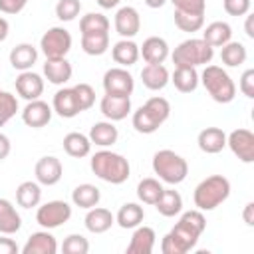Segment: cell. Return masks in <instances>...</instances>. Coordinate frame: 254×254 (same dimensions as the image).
<instances>
[{
    "label": "cell",
    "mask_w": 254,
    "mask_h": 254,
    "mask_svg": "<svg viewBox=\"0 0 254 254\" xmlns=\"http://www.w3.org/2000/svg\"><path fill=\"white\" fill-rule=\"evenodd\" d=\"M206 228V218L202 210H187L181 214L179 222L163 236L161 252L163 254H187L192 250Z\"/></svg>",
    "instance_id": "1"
},
{
    "label": "cell",
    "mask_w": 254,
    "mask_h": 254,
    "mask_svg": "<svg viewBox=\"0 0 254 254\" xmlns=\"http://www.w3.org/2000/svg\"><path fill=\"white\" fill-rule=\"evenodd\" d=\"M89 167H91V171L97 179H101L105 183H111V185H121L131 175L129 161L123 155L107 151V149L97 151L89 159Z\"/></svg>",
    "instance_id": "2"
},
{
    "label": "cell",
    "mask_w": 254,
    "mask_h": 254,
    "mask_svg": "<svg viewBox=\"0 0 254 254\" xmlns=\"http://www.w3.org/2000/svg\"><path fill=\"white\" fill-rule=\"evenodd\" d=\"M171 115V103L161 97V95H155V97H149L137 111H133V127L137 133H143V135H151L155 133Z\"/></svg>",
    "instance_id": "3"
},
{
    "label": "cell",
    "mask_w": 254,
    "mask_h": 254,
    "mask_svg": "<svg viewBox=\"0 0 254 254\" xmlns=\"http://www.w3.org/2000/svg\"><path fill=\"white\" fill-rule=\"evenodd\" d=\"M230 196V181L222 175H210L194 189L192 200L198 210H214Z\"/></svg>",
    "instance_id": "4"
},
{
    "label": "cell",
    "mask_w": 254,
    "mask_h": 254,
    "mask_svg": "<svg viewBox=\"0 0 254 254\" xmlns=\"http://www.w3.org/2000/svg\"><path fill=\"white\" fill-rule=\"evenodd\" d=\"M153 171L167 185H179L189 175V163L185 157L171 149H161L153 155Z\"/></svg>",
    "instance_id": "5"
},
{
    "label": "cell",
    "mask_w": 254,
    "mask_h": 254,
    "mask_svg": "<svg viewBox=\"0 0 254 254\" xmlns=\"http://www.w3.org/2000/svg\"><path fill=\"white\" fill-rule=\"evenodd\" d=\"M198 79L216 103H230L236 97V85L226 69H222L220 65H206Z\"/></svg>",
    "instance_id": "6"
},
{
    "label": "cell",
    "mask_w": 254,
    "mask_h": 254,
    "mask_svg": "<svg viewBox=\"0 0 254 254\" xmlns=\"http://www.w3.org/2000/svg\"><path fill=\"white\" fill-rule=\"evenodd\" d=\"M175 65H189V67H198L206 65L214 58V48L208 46L202 38H189L181 42L175 52L171 54Z\"/></svg>",
    "instance_id": "7"
},
{
    "label": "cell",
    "mask_w": 254,
    "mask_h": 254,
    "mask_svg": "<svg viewBox=\"0 0 254 254\" xmlns=\"http://www.w3.org/2000/svg\"><path fill=\"white\" fill-rule=\"evenodd\" d=\"M69 218H71V206L65 200H48L36 210V222L46 230L58 228L65 224Z\"/></svg>",
    "instance_id": "8"
},
{
    "label": "cell",
    "mask_w": 254,
    "mask_h": 254,
    "mask_svg": "<svg viewBox=\"0 0 254 254\" xmlns=\"http://www.w3.org/2000/svg\"><path fill=\"white\" fill-rule=\"evenodd\" d=\"M40 48H42V54L46 56V60L65 58L67 52L71 50V34L65 28L54 26L40 38Z\"/></svg>",
    "instance_id": "9"
},
{
    "label": "cell",
    "mask_w": 254,
    "mask_h": 254,
    "mask_svg": "<svg viewBox=\"0 0 254 254\" xmlns=\"http://www.w3.org/2000/svg\"><path fill=\"white\" fill-rule=\"evenodd\" d=\"M103 89L111 95H131L135 89V79L127 67H111L103 73Z\"/></svg>",
    "instance_id": "10"
},
{
    "label": "cell",
    "mask_w": 254,
    "mask_h": 254,
    "mask_svg": "<svg viewBox=\"0 0 254 254\" xmlns=\"http://www.w3.org/2000/svg\"><path fill=\"white\" fill-rule=\"evenodd\" d=\"M226 145L242 163H254V133L250 129H234L226 135Z\"/></svg>",
    "instance_id": "11"
},
{
    "label": "cell",
    "mask_w": 254,
    "mask_h": 254,
    "mask_svg": "<svg viewBox=\"0 0 254 254\" xmlns=\"http://www.w3.org/2000/svg\"><path fill=\"white\" fill-rule=\"evenodd\" d=\"M34 175H36V181L44 187H54L62 181V175H64V167H62V161L54 155H46L42 159H38L36 167H34Z\"/></svg>",
    "instance_id": "12"
},
{
    "label": "cell",
    "mask_w": 254,
    "mask_h": 254,
    "mask_svg": "<svg viewBox=\"0 0 254 254\" xmlns=\"http://www.w3.org/2000/svg\"><path fill=\"white\" fill-rule=\"evenodd\" d=\"M99 109L107 121H121L131 113V95L105 93L99 101Z\"/></svg>",
    "instance_id": "13"
},
{
    "label": "cell",
    "mask_w": 254,
    "mask_h": 254,
    "mask_svg": "<svg viewBox=\"0 0 254 254\" xmlns=\"http://www.w3.org/2000/svg\"><path fill=\"white\" fill-rule=\"evenodd\" d=\"M113 26H115V32L121 38H129L131 40L141 30V16H139V12L133 6H123V8L117 10Z\"/></svg>",
    "instance_id": "14"
},
{
    "label": "cell",
    "mask_w": 254,
    "mask_h": 254,
    "mask_svg": "<svg viewBox=\"0 0 254 254\" xmlns=\"http://www.w3.org/2000/svg\"><path fill=\"white\" fill-rule=\"evenodd\" d=\"M52 113L54 109L42 101V99H32L26 103V107L22 109V121L32 127V129H40V127H46L52 119Z\"/></svg>",
    "instance_id": "15"
},
{
    "label": "cell",
    "mask_w": 254,
    "mask_h": 254,
    "mask_svg": "<svg viewBox=\"0 0 254 254\" xmlns=\"http://www.w3.org/2000/svg\"><path fill=\"white\" fill-rule=\"evenodd\" d=\"M16 93L26 99V101H32V99H40V95L44 93V79L40 73H34V71H20V75L16 77Z\"/></svg>",
    "instance_id": "16"
},
{
    "label": "cell",
    "mask_w": 254,
    "mask_h": 254,
    "mask_svg": "<svg viewBox=\"0 0 254 254\" xmlns=\"http://www.w3.org/2000/svg\"><path fill=\"white\" fill-rule=\"evenodd\" d=\"M52 109L64 117V119H71L75 115H79V105H77V99H75V93H73V87H64V89H58L56 95H54V101H52Z\"/></svg>",
    "instance_id": "17"
},
{
    "label": "cell",
    "mask_w": 254,
    "mask_h": 254,
    "mask_svg": "<svg viewBox=\"0 0 254 254\" xmlns=\"http://www.w3.org/2000/svg\"><path fill=\"white\" fill-rule=\"evenodd\" d=\"M157 234L151 226H135V232L127 244V254H151L155 248Z\"/></svg>",
    "instance_id": "18"
},
{
    "label": "cell",
    "mask_w": 254,
    "mask_h": 254,
    "mask_svg": "<svg viewBox=\"0 0 254 254\" xmlns=\"http://www.w3.org/2000/svg\"><path fill=\"white\" fill-rule=\"evenodd\" d=\"M139 56L147 64H163L169 58V44L165 38L151 36L143 42V46H139Z\"/></svg>",
    "instance_id": "19"
},
{
    "label": "cell",
    "mask_w": 254,
    "mask_h": 254,
    "mask_svg": "<svg viewBox=\"0 0 254 254\" xmlns=\"http://www.w3.org/2000/svg\"><path fill=\"white\" fill-rule=\"evenodd\" d=\"M198 149L206 155H216L226 147V133L220 127H206L196 137Z\"/></svg>",
    "instance_id": "20"
},
{
    "label": "cell",
    "mask_w": 254,
    "mask_h": 254,
    "mask_svg": "<svg viewBox=\"0 0 254 254\" xmlns=\"http://www.w3.org/2000/svg\"><path fill=\"white\" fill-rule=\"evenodd\" d=\"M83 222L91 234H103L115 224V216L111 214V210H107L103 206H93V208H87Z\"/></svg>",
    "instance_id": "21"
},
{
    "label": "cell",
    "mask_w": 254,
    "mask_h": 254,
    "mask_svg": "<svg viewBox=\"0 0 254 254\" xmlns=\"http://www.w3.org/2000/svg\"><path fill=\"white\" fill-rule=\"evenodd\" d=\"M58 242L48 230L34 232L22 246V254H56Z\"/></svg>",
    "instance_id": "22"
},
{
    "label": "cell",
    "mask_w": 254,
    "mask_h": 254,
    "mask_svg": "<svg viewBox=\"0 0 254 254\" xmlns=\"http://www.w3.org/2000/svg\"><path fill=\"white\" fill-rule=\"evenodd\" d=\"M71 73H73V67L65 58L46 60V64H44V75L54 85H64L65 81L71 79Z\"/></svg>",
    "instance_id": "23"
},
{
    "label": "cell",
    "mask_w": 254,
    "mask_h": 254,
    "mask_svg": "<svg viewBox=\"0 0 254 254\" xmlns=\"http://www.w3.org/2000/svg\"><path fill=\"white\" fill-rule=\"evenodd\" d=\"M111 58H113V62L119 64L121 67H129V65L137 64V60L141 58V56H139V46H137L133 40L123 38V40H119V42L113 44V48H111Z\"/></svg>",
    "instance_id": "24"
},
{
    "label": "cell",
    "mask_w": 254,
    "mask_h": 254,
    "mask_svg": "<svg viewBox=\"0 0 254 254\" xmlns=\"http://www.w3.org/2000/svg\"><path fill=\"white\" fill-rule=\"evenodd\" d=\"M87 137H89L91 145H97V147H111V145L117 143L119 131H117V127L113 125V121H97V123L91 125Z\"/></svg>",
    "instance_id": "25"
},
{
    "label": "cell",
    "mask_w": 254,
    "mask_h": 254,
    "mask_svg": "<svg viewBox=\"0 0 254 254\" xmlns=\"http://www.w3.org/2000/svg\"><path fill=\"white\" fill-rule=\"evenodd\" d=\"M141 79H143V85L147 89L159 91L169 83L171 75H169V69L163 64H147L141 69Z\"/></svg>",
    "instance_id": "26"
},
{
    "label": "cell",
    "mask_w": 254,
    "mask_h": 254,
    "mask_svg": "<svg viewBox=\"0 0 254 254\" xmlns=\"http://www.w3.org/2000/svg\"><path fill=\"white\" fill-rule=\"evenodd\" d=\"M38 60V50L32 44H18L10 50V65L18 71H28Z\"/></svg>",
    "instance_id": "27"
},
{
    "label": "cell",
    "mask_w": 254,
    "mask_h": 254,
    "mask_svg": "<svg viewBox=\"0 0 254 254\" xmlns=\"http://www.w3.org/2000/svg\"><path fill=\"white\" fill-rule=\"evenodd\" d=\"M22 228V216L8 198H0V234H16Z\"/></svg>",
    "instance_id": "28"
},
{
    "label": "cell",
    "mask_w": 254,
    "mask_h": 254,
    "mask_svg": "<svg viewBox=\"0 0 254 254\" xmlns=\"http://www.w3.org/2000/svg\"><path fill=\"white\" fill-rule=\"evenodd\" d=\"M202 40L212 48H222L226 42L232 40V28L228 22H222V20L210 22L202 32Z\"/></svg>",
    "instance_id": "29"
},
{
    "label": "cell",
    "mask_w": 254,
    "mask_h": 254,
    "mask_svg": "<svg viewBox=\"0 0 254 254\" xmlns=\"http://www.w3.org/2000/svg\"><path fill=\"white\" fill-rule=\"evenodd\" d=\"M175 83V87L181 93H190L198 87V71L196 67H189V65H175V71L171 75V79Z\"/></svg>",
    "instance_id": "30"
},
{
    "label": "cell",
    "mask_w": 254,
    "mask_h": 254,
    "mask_svg": "<svg viewBox=\"0 0 254 254\" xmlns=\"http://www.w3.org/2000/svg\"><path fill=\"white\" fill-rule=\"evenodd\" d=\"M101 200V192L95 185L91 183H83V185H77L73 190H71V202L79 208H93L97 206Z\"/></svg>",
    "instance_id": "31"
},
{
    "label": "cell",
    "mask_w": 254,
    "mask_h": 254,
    "mask_svg": "<svg viewBox=\"0 0 254 254\" xmlns=\"http://www.w3.org/2000/svg\"><path fill=\"white\" fill-rule=\"evenodd\" d=\"M157 208L159 214L171 218V216H177L181 210H183V196L179 194V190L175 189H163L159 200L153 204Z\"/></svg>",
    "instance_id": "32"
},
{
    "label": "cell",
    "mask_w": 254,
    "mask_h": 254,
    "mask_svg": "<svg viewBox=\"0 0 254 254\" xmlns=\"http://www.w3.org/2000/svg\"><path fill=\"white\" fill-rule=\"evenodd\" d=\"M42 200V187L38 181H24L16 189V202L22 208H34Z\"/></svg>",
    "instance_id": "33"
},
{
    "label": "cell",
    "mask_w": 254,
    "mask_h": 254,
    "mask_svg": "<svg viewBox=\"0 0 254 254\" xmlns=\"http://www.w3.org/2000/svg\"><path fill=\"white\" fill-rule=\"evenodd\" d=\"M64 151L73 157V159H81V157H87L89 151H91V141L87 135L83 133H77V131H71L64 137Z\"/></svg>",
    "instance_id": "34"
},
{
    "label": "cell",
    "mask_w": 254,
    "mask_h": 254,
    "mask_svg": "<svg viewBox=\"0 0 254 254\" xmlns=\"http://www.w3.org/2000/svg\"><path fill=\"white\" fill-rule=\"evenodd\" d=\"M143 218H145V210H143V206L137 204V202H125V204L117 210V214H115V222H117L121 228H125V230L139 226V224L143 222Z\"/></svg>",
    "instance_id": "35"
},
{
    "label": "cell",
    "mask_w": 254,
    "mask_h": 254,
    "mask_svg": "<svg viewBox=\"0 0 254 254\" xmlns=\"http://www.w3.org/2000/svg\"><path fill=\"white\" fill-rule=\"evenodd\" d=\"M246 48H244V44H240V42H226L224 46H222V50H220V62L224 64V65H228V67H238V65H242L244 62H246Z\"/></svg>",
    "instance_id": "36"
},
{
    "label": "cell",
    "mask_w": 254,
    "mask_h": 254,
    "mask_svg": "<svg viewBox=\"0 0 254 254\" xmlns=\"http://www.w3.org/2000/svg\"><path fill=\"white\" fill-rule=\"evenodd\" d=\"M79 32H81V36L109 32V20L101 12H89V14L81 16V20H79Z\"/></svg>",
    "instance_id": "37"
},
{
    "label": "cell",
    "mask_w": 254,
    "mask_h": 254,
    "mask_svg": "<svg viewBox=\"0 0 254 254\" xmlns=\"http://www.w3.org/2000/svg\"><path fill=\"white\" fill-rule=\"evenodd\" d=\"M109 48V32L81 36V50L87 56H103Z\"/></svg>",
    "instance_id": "38"
},
{
    "label": "cell",
    "mask_w": 254,
    "mask_h": 254,
    "mask_svg": "<svg viewBox=\"0 0 254 254\" xmlns=\"http://www.w3.org/2000/svg\"><path fill=\"white\" fill-rule=\"evenodd\" d=\"M163 189H165V187H163L157 179L147 177V179L139 181V185H137V196H139V200L145 202V204H155V202L159 200Z\"/></svg>",
    "instance_id": "39"
},
{
    "label": "cell",
    "mask_w": 254,
    "mask_h": 254,
    "mask_svg": "<svg viewBox=\"0 0 254 254\" xmlns=\"http://www.w3.org/2000/svg\"><path fill=\"white\" fill-rule=\"evenodd\" d=\"M175 26L181 32H198L204 26V14H189V12H179L175 10Z\"/></svg>",
    "instance_id": "40"
},
{
    "label": "cell",
    "mask_w": 254,
    "mask_h": 254,
    "mask_svg": "<svg viewBox=\"0 0 254 254\" xmlns=\"http://www.w3.org/2000/svg\"><path fill=\"white\" fill-rule=\"evenodd\" d=\"M18 111V99L10 91L0 93V127H4Z\"/></svg>",
    "instance_id": "41"
},
{
    "label": "cell",
    "mask_w": 254,
    "mask_h": 254,
    "mask_svg": "<svg viewBox=\"0 0 254 254\" xmlns=\"http://www.w3.org/2000/svg\"><path fill=\"white\" fill-rule=\"evenodd\" d=\"M81 10V2L79 0H58L56 4V16L62 22H71L79 16Z\"/></svg>",
    "instance_id": "42"
},
{
    "label": "cell",
    "mask_w": 254,
    "mask_h": 254,
    "mask_svg": "<svg viewBox=\"0 0 254 254\" xmlns=\"http://www.w3.org/2000/svg\"><path fill=\"white\" fill-rule=\"evenodd\" d=\"M73 93H75L79 111H87L89 107H93V103H95V89L89 83H77V85H73Z\"/></svg>",
    "instance_id": "43"
},
{
    "label": "cell",
    "mask_w": 254,
    "mask_h": 254,
    "mask_svg": "<svg viewBox=\"0 0 254 254\" xmlns=\"http://www.w3.org/2000/svg\"><path fill=\"white\" fill-rule=\"evenodd\" d=\"M64 254H87L89 252V242L81 234H69L64 244H62Z\"/></svg>",
    "instance_id": "44"
},
{
    "label": "cell",
    "mask_w": 254,
    "mask_h": 254,
    "mask_svg": "<svg viewBox=\"0 0 254 254\" xmlns=\"http://www.w3.org/2000/svg\"><path fill=\"white\" fill-rule=\"evenodd\" d=\"M175 10L179 12H189V14H204L206 10V0H169Z\"/></svg>",
    "instance_id": "45"
},
{
    "label": "cell",
    "mask_w": 254,
    "mask_h": 254,
    "mask_svg": "<svg viewBox=\"0 0 254 254\" xmlns=\"http://www.w3.org/2000/svg\"><path fill=\"white\" fill-rule=\"evenodd\" d=\"M222 6L228 16H246L250 12V0H222Z\"/></svg>",
    "instance_id": "46"
},
{
    "label": "cell",
    "mask_w": 254,
    "mask_h": 254,
    "mask_svg": "<svg viewBox=\"0 0 254 254\" xmlns=\"http://www.w3.org/2000/svg\"><path fill=\"white\" fill-rule=\"evenodd\" d=\"M238 87H240V91H242L248 99L254 97V69H246V71L240 75Z\"/></svg>",
    "instance_id": "47"
},
{
    "label": "cell",
    "mask_w": 254,
    "mask_h": 254,
    "mask_svg": "<svg viewBox=\"0 0 254 254\" xmlns=\"http://www.w3.org/2000/svg\"><path fill=\"white\" fill-rule=\"evenodd\" d=\"M28 0H0V12L2 14H20L26 8Z\"/></svg>",
    "instance_id": "48"
},
{
    "label": "cell",
    "mask_w": 254,
    "mask_h": 254,
    "mask_svg": "<svg viewBox=\"0 0 254 254\" xmlns=\"http://www.w3.org/2000/svg\"><path fill=\"white\" fill-rule=\"evenodd\" d=\"M18 252H20L18 244L12 238H8V234L0 236V254H18Z\"/></svg>",
    "instance_id": "49"
},
{
    "label": "cell",
    "mask_w": 254,
    "mask_h": 254,
    "mask_svg": "<svg viewBox=\"0 0 254 254\" xmlns=\"http://www.w3.org/2000/svg\"><path fill=\"white\" fill-rule=\"evenodd\" d=\"M10 151H12L10 139H8L4 133H0V161H4V159L10 155Z\"/></svg>",
    "instance_id": "50"
},
{
    "label": "cell",
    "mask_w": 254,
    "mask_h": 254,
    "mask_svg": "<svg viewBox=\"0 0 254 254\" xmlns=\"http://www.w3.org/2000/svg\"><path fill=\"white\" fill-rule=\"evenodd\" d=\"M242 218H244V222H246L248 226H254V202H252V200L246 202V206H244V210H242Z\"/></svg>",
    "instance_id": "51"
},
{
    "label": "cell",
    "mask_w": 254,
    "mask_h": 254,
    "mask_svg": "<svg viewBox=\"0 0 254 254\" xmlns=\"http://www.w3.org/2000/svg\"><path fill=\"white\" fill-rule=\"evenodd\" d=\"M8 32H10V24L6 18H0V42H4L8 38Z\"/></svg>",
    "instance_id": "52"
},
{
    "label": "cell",
    "mask_w": 254,
    "mask_h": 254,
    "mask_svg": "<svg viewBox=\"0 0 254 254\" xmlns=\"http://www.w3.org/2000/svg\"><path fill=\"white\" fill-rule=\"evenodd\" d=\"M95 2H97V4H99L103 10H109V8H115V6H117L121 0H95Z\"/></svg>",
    "instance_id": "53"
},
{
    "label": "cell",
    "mask_w": 254,
    "mask_h": 254,
    "mask_svg": "<svg viewBox=\"0 0 254 254\" xmlns=\"http://www.w3.org/2000/svg\"><path fill=\"white\" fill-rule=\"evenodd\" d=\"M149 8H153V10H157V8H161V6H165V2L167 0H143Z\"/></svg>",
    "instance_id": "54"
},
{
    "label": "cell",
    "mask_w": 254,
    "mask_h": 254,
    "mask_svg": "<svg viewBox=\"0 0 254 254\" xmlns=\"http://www.w3.org/2000/svg\"><path fill=\"white\" fill-rule=\"evenodd\" d=\"M246 36L254 38V30H252V16H246Z\"/></svg>",
    "instance_id": "55"
},
{
    "label": "cell",
    "mask_w": 254,
    "mask_h": 254,
    "mask_svg": "<svg viewBox=\"0 0 254 254\" xmlns=\"http://www.w3.org/2000/svg\"><path fill=\"white\" fill-rule=\"evenodd\" d=\"M0 93H2V91H0Z\"/></svg>",
    "instance_id": "56"
}]
</instances>
